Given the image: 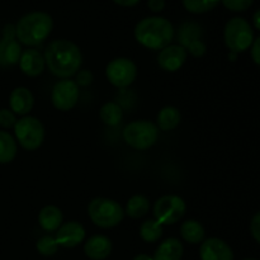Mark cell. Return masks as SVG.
Segmentation results:
<instances>
[{
	"label": "cell",
	"mask_w": 260,
	"mask_h": 260,
	"mask_svg": "<svg viewBox=\"0 0 260 260\" xmlns=\"http://www.w3.org/2000/svg\"><path fill=\"white\" fill-rule=\"evenodd\" d=\"M33 103H35V98L30 90L27 88H15L14 90L10 93L9 96V104H10V111L15 114H20L24 116L28 114L33 108Z\"/></svg>",
	"instance_id": "obj_18"
},
{
	"label": "cell",
	"mask_w": 260,
	"mask_h": 260,
	"mask_svg": "<svg viewBox=\"0 0 260 260\" xmlns=\"http://www.w3.org/2000/svg\"><path fill=\"white\" fill-rule=\"evenodd\" d=\"M99 117L107 126H117L123 117V112H122L119 104L114 103V102H108L101 108Z\"/></svg>",
	"instance_id": "obj_25"
},
{
	"label": "cell",
	"mask_w": 260,
	"mask_h": 260,
	"mask_svg": "<svg viewBox=\"0 0 260 260\" xmlns=\"http://www.w3.org/2000/svg\"><path fill=\"white\" fill-rule=\"evenodd\" d=\"M116 4L121 5V7H134L136 5L140 0H113Z\"/></svg>",
	"instance_id": "obj_35"
},
{
	"label": "cell",
	"mask_w": 260,
	"mask_h": 260,
	"mask_svg": "<svg viewBox=\"0 0 260 260\" xmlns=\"http://www.w3.org/2000/svg\"><path fill=\"white\" fill-rule=\"evenodd\" d=\"M250 230H251V235H253V238L260 244V212L256 213V215L253 217V220H251Z\"/></svg>",
	"instance_id": "obj_32"
},
{
	"label": "cell",
	"mask_w": 260,
	"mask_h": 260,
	"mask_svg": "<svg viewBox=\"0 0 260 260\" xmlns=\"http://www.w3.org/2000/svg\"><path fill=\"white\" fill-rule=\"evenodd\" d=\"M53 28V20L45 12H32L18 20L15 36L25 46H38L50 36Z\"/></svg>",
	"instance_id": "obj_3"
},
{
	"label": "cell",
	"mask_w": 260,
	"mask_h": 260,
	"mask_svg": "<svg viewBox=\"0 0 260 260\" xmlns=\"http://www.w3.org/2000/svg\"><path fill=\"white\" fill-rule=\"evenodd\" d=\"M93 74L91 71L89 70H81L79 71L78 75H76V81L75 83L78 84V86H88L93 83Z\"/></svg>",
	"instance_id": "obj_31"
},
{
	"label": "cell",
	"mask_w": 260,
	"mask_h": 260,
	"mask_svg": "<svg viewBox=\"0 0 260 260\" xmlns=\"http://www.w3.org/2000/svg\"><path fill=\"white\" fill-rule=\"evenodd\" d=\"M188 57V52L180 45H169L160 51L157 57L160 68L169 73L179 70L184 65Z\"/></svg>",
	"instance_id": "obj_13"
},
{
	"label": "cell",
	"mask_w": 260,
	"mask_h": 260,
	"mask_svg": "<svg viewBox=\"0 0 260 260\" xmlns=\"http://www.w3.org/2000/svg\"><path fill=\"white\" fill-rule=\"evenodd\" d=\"M253 22H254V25H255L256 29L260 30V9L256 10L255 14H254Z\"/></svg>",
	"instance_id": "obj_36"
},
{
	"label": "cell",
	"mask_w": 260,
	"mask_h": 260,
	"mask_svg": "<svg viewBox=\"0 0 260 260\" xmlns=\"http://www.w3.org/2000/svg\"><path fill=\"white\" fill-rule=\"evenodd\" d=\"M140 236L145 243H156L162 236V228L156 220H147L140 226Z\"/></svg>",
	"instance_id": "obj_26"
},
{
	"label": "cell",
	"mask_w": 260,
	"mask_h": 260,
	"mask_svg": "<svg viewBox=\"0 0 260 260\" xmlns=\"http://www.w3.org/2000/svg\"><path fill=\"white\" fill-rule=\"evenodd\" d=\"M62 212L60 208L50 205L41 210L38 215V222L43 230L52 233V231H57L58 228L62 225Z\"/></svg>",
	"instance_id": "obj_19"
},
{
	"label": "cell",
	"mask_w": 260,
	"mask_h": 260,
	"mask_svg": "<svg viewBox=\"0 0 260 260\" xmlns=\"http://www.w3.org/2000/svg\"><path fill=\"white\" fill-rule=\"evenodd\" d=\"M17 123V117L10 109H0V127L3 128H10Z\"/></svg>",
	"instance_id": "obj_30"
},
{
	"label": "cell",
	"mask_w": 260,
	"mask_h": 260,
	"mask_svg": "<svg viewBox=\"0 0 260 260\" xmlns=\"http://www.w3.org/2000/svg\"><path fill=\"white\" fill-rule=\"evenodd\" d=\"M14 134L23 149L28 151L37 150L45 140V128L40 119L35 117H23L14 126Z\"/></svg>",
	"instance_id": "obj_7"
},
{
	"label": "cell",
	"mask_w": 260,
	"mask_h": 260,
	"mask_svg": "<svg viewBox=\"0 0 260 260\" xmlns=\"http://www.w3.org/2000/svg\"><path fill=\"white\" fill-rule=\"evenodd\" d=\"M20 55L22 46L15 36V27L13 24H7L0 40V68H9L18 63Z\"/></svg>",
	"instance_id": "obj_11"
},
{
	"label": "cell",
	"mask_w": 260,
	"mask_h": 260,
	"mask_svg": "<svg viewBox=\"0 0 260 260\" xmlns=\"http://www.w3.org/2000/svg\"><path fill=\"white\" fill-rule=\"evenodd\" d=\"M201 260H234V253L228 243L218 238L205 240L200 249Z\"/></svg>",
	"instance_id": "obj_14"
},
{
	"label": "cell",
	"mask_w": 260,
	"mask_h": 260,
	"mask_svg": "<svg viewBox=\"0 0 260 260\" xmlns=\"http://www.w3.org/2000/svg\"><path fill=\"white\" fill-rule=\"evenodd\" d=\"M205 229L198 221L188 220L183 222L180 228V235L187 243L189 244H200L205 239Z\"/></svg>",
	"instance_id": "obj_22"
},
{
	"label": "cell",
	"mask_w": 260,
	"mask_h": 260,
	"mask_svg": "<svg viewBox=\"0 0 260 260\" xmlns=\"http://www.w3.org/2000/svg\"><path fill=\"white\" fill-rule=\"evenodd\" d=\"M187 206L179 196H162L155 202L154 216L160 225H174L184 216Z\"/></svg>",
	"instance_id": "obj_8"
},
{
	"label": "cell",
	"mask_w": 260,
	"mask_h": 260,
	"mask_svg": "<svg viewBox=\"0 0 260 260\" xmlns=\"http://www.w3.org/2000/svg\"><path fill=\"white\" fill-rule=\"evenodd\" d=\"M180 121L182 116L179 109L172 106L164 107L157 114V128L161 131H173L179 126Z\"/></svg>",
	"instance_id": "obj_21"
},
{
	"label": "cell",
	"mask_w": 260,
	"mask_h": 260,
	"mask_svg": "<svg viewBox=\"0 0 260 260\" xmlns=\"http://www.w3.org/2000/svg\"><path fill=\"white\" fill-rule=\"evenodd\" d=\"M88 215L95 226L102 229H111L122 222L124 211L116 201L98 197L89 203Z\"/></svg>",
	"instance_id": "obj_4"
},
{
	"label": "cell",
	"mask_w": 260,
	"mask_h": 260,
	"mask_svg": "<svg viewBox=\"0 0 260 260\" xmlns=\"http://www.w3.org/2000/svg\"><path fill=\"white\" fill-rule=\"evenodd\" d=\"M251 57H253L254 62L260 66V36L253 42L251 46Z\"/></svg>",
	"instance_id": "obj_33"
},
{
	"label": "cell",
	"mask_w": 260,
	"mask_h": 260,
	"mask_svg": "<svg viewBox=\"0 0 260 260\" xmlns=\"http://www.w3.org/2000/svg\"><path fill=\"white\" fill-rule=\"evenodd\" d=\"M183 244L175 238L167 239L157 246L154 260H180L183 256Z\"/></svg>",
	"instance_id": "obj_20"
},
{
	"label": "cell",
	"mask_w": 260,
	"mask_h": 260,
	"mask_svg": "<svg viewBox=\"0 0 260 260\" xmlns=\"http://www.w3.org/2000/svg\"><path fill=\"white\" fill-rule=\"evenodd\" d=\"M149 8L154 13L161 12L165 8V0H149Z\"/></svg>",
	"instance_id": "obj_34"
},
{
	"label": "cell",
	"mask_w": 260,
	"mask_h": 260,
	"mask_svg": "<svg viewBox=\"0 0 260 260\" xmlns=\"http://www.w3.org/2000/svg\"><path fill=\"white\" fill-rule=\"evenodd\" d=\"M225 43L233 52H244L254 42V32L244 18L235 17L225 27Z\"/></svg>",
	"instance_id": "obj_6"
},
{
	"label": "cell",
	"mask_w": 260,
	"mask_h": 260,
	"mask_svg": "<svg viewBox=\"0 0 260 260\" xmlns=\"http://www.w3.org/2000/svg\"><path fill=\"white\" fill-rule=\"evenodd\" d=\"M45 62L57 78H70L81 66L80 48L69 40H55L45 50Z\"/></svg>",
	"instance_id": "obj_1"
},
{
	"label": "cell",
	"mask_w": 260,
	"mask_h": 260,
	"mask_svg": "<svg viewBox=\"0 0 260 260\" xmlns=\"http://www.w3.org/2000/svg\"><path fill=\"white\" fill-rule=\"evenodd\" d=\"M45 57L37 50H25L19 58V68L27 76H38L45 70Z\"/></svg>",
	"instance_id": "obj_17"
},
{
	"label": "cell",
	"mask_w": 260,
	"mask_h": 260,
	"mask_svg": "<svg viewBox=\"0 0 260 260\" xmlns=\"http://www.w3.org/2000/svg\"><path fill=\"white\" fill-rule=\"evenodd\" d=\"M150 210V202L145 196H132L126 206V213L131 218H141L147 215Z\"/></svg>",
	"instance_id": "obj_24"
},
{
	"label": "cell",
	"mask_w": 260,
	"mask_h": 260,
	"mask_svg": "<svg viewBox=\"0 0 260 260\" xmlns=\"http://www.w3.org/2000/svg\"><path fill=\"white\" fill-rule=\"evenodd\" d=\"M159 137V128L155 123L145 119L134 121L123 129V140L135 150H147L154 146Z\"/></svg>",
	"instance_id": "obj_5"
},
{
	"label": "cell",
	"mask_w": 260,
	"mask_h": 260,
	"mask_svg": "<svg viewBox=\"0 0 260 260\" xmlns=\"http://www.w3.org/2000/svg\"><path fill=\"white\" fill-rule=\"evenodd\" d=\"M56 243L63 248H75L85 239V230L75 221H70L58 228L56 233Z\"/></svg>",
	"instance_id": "obj_15"
},
{
	"label": "cell",
	"mask_w": 260,
	"mask_h": 260,
	"mask_svg": "<svg viewBox=\"0 0 260 260\" xmlns=\"http://www.w3.org/2000/svg\"><path fill=\"white\" fill-rule=\"evenodd\" d=\"M244 260H256V259H244Z\"/></svg>",
	"instance_id": "obj_38"
},
{
	"label": "cell",
	"mask_w": 260,
	"mask_h": 260,
	"mask_svg": "<svg viewBox=\"0 0 260 260\" xmlns=\"http://www.w3.org/2000/svg\"><path fill=\"white\" fill-rule=\"evenodd\" d=\"M221 0H183V5L193 14H202L215 9Z\"/></svg>",
	"instance_id": "obj_27"
},
{
	"label": "cell",
	"mask_w": 260,
	"mask_h": 260,
	"mask_svg": "<svg viewBox=\"0 0 260 260\" xmlns=\"http://www.w3.org/2000/svg\"><path fill=\"white\" fill-rule=\"evenodd\" d=\"M134 260H154V259H152V256L147 255V254H140V255L135 256Z\"/></svg>",
	"instance_id": "obj_37"
},
{
	"label": "cell",
	"mask_w": 260,
	"mask_h": 260,
	"mask_svg": "<svg viewBox=\"0 0 260 260\" xmlns=\"http://www.w3.org/2000/svg\"><path fill=\"white\" fill-rule=\"evenodd\" d=\"M51 101L58 111H70L79 101V86L74 80H60L55 84L51 93Z\"/></svg>",
	"instance_id": "obj_12"
},
{
	"label": "cell",
	"mask_w": 260,
	"mask_h": 260,
	"mask_svg": "<svg viewBox=\"0 0 260 260\" xmlns=\"http://www.w3.org/2000/svg\"><path fill=\"white\" fill-rule=\"evenodd\" d=\"M107 79L116 88H127L137 76V68L129 58L118 57L112 60L106 68Z\"/></svg>",
	"instance_id": "obj_9"
},
{
	"label": "cell",
	"mask_w": 260,
	"mask_h": 260,
	"mask_svg": "<svg viewBox=\"0 0 260 260\" xmlns=\"http://www.w3.org/2000/svg\"><path fill=\"white\" fill-rule=\"evenodd\" d=\"M36 249L38 253L43 256H52L57 253L58 244L56 243V239L51 235H45L40 238L36 243Z\"/></svg>",
	"instance_id": "obj_28"
},
{
	"label": "cell",
	"mask_w": 260,
	"mask_h": 260,
	"mask_svg": "<svg viewBox=\"0 0 260 260\" xmlns=\"http://www.w3.org/2000/svg\"><path fill=\"white\" fill-rule=\"evenodd\" d=\"M135 38L150 50H162L174 38V28L162 17H149L140 20L135 27Z\"/></svg>",
	"instance_id": "obj_2"
},
{
	"label": "cell",
	"mask_w": 260,
	"mask_h": 260,
	"mask_svg": "<svg viewBox=\"0 0 260 260\" xmlns=\"http://www.w3.org/2000/svg\"><path fill=\"white\" fill-rule=\"evenodd\" d=\"M178 41L180 46L194 57H201L207 51V47L202 41V28L196 22H185L180 25Z\"/></svg>",
	"instance_id": "obj_10"
},
{
	"label": "cell",
	"mask_w": 260,
	"mask_h": 260,
	"mask_svg": "<svg viewBox=\"0 0 260 260\" xmlns=\"http://www.w3.org/2000/svg\"><path fill=\"white\" fill-rule=\"evenodd\" d=\"M112 251V243L107 236L94 235L86 240L84 253L91 260H104Z\"/></svg>",
	"instance_id": "obj_16"
},
{
	"label": "cell",
	"mask_w": 260,
	"mask_h": 260,
	"mask_svg": "<svg viewBox=\"0 0 260 260\" xmlns=\"http://www.w3.org/2000/svg\"><path fill=\"white\" fill-rule=\"evenodd\" d=\"M221 2L231 12H244L251 7L254 0H221Z\"/></svg>",
	"instance_id": "obj_29"
},
{
	"label": "cell",
	"mask_w": 260,
	"mask_h": 260,
	"mask_svg": "<svg viewBox=\"0 0 260 260\" xmlns=\"http://www.w3.org/2000/svg\"><path fill=\"white\" fill-rule=\"evenodd\" d=\"M17 142L7 131H0V164H8L17 156Z\"/></svg>",
	"instance_id": "obj_23"
}]
</instances>
